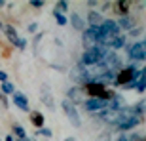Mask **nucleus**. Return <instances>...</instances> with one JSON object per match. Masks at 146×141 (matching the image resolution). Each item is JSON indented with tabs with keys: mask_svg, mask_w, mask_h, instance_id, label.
<instances>
[{
	"mask_svg": "<svg viewBox=\"0 0 146 141\" xmlns=\"http://www.w3.org/2000/svg\"><path fill=\"white\" fill-rule=\"evenodd\" d=\"M11 95H13V105H15L17 109H21V111L27 113V111H29V99H27V95H25L23 92H13Z\"/></svg>",
	"mask_w": 146,
	"mask_h": 141,
	"instance_id": "9",
	"label": "nucleus"
},
{
	"mask_svg": "<svg viewBox=\"0 0 146 141\" xmlns=\"http://www.w3.org/2000/svg\"><path fill=\"white\" fill-rule=\"evenodd\" d=\"M61 107H63L65 114L68 116V120H70V124L74 126V128H80L82 120H80V114H78V109H76V105L72 103V101H68V99H63V103H61Z\"/></svg>",
	"mask_w": 146,
	"mask_h": 141,
	"instance_id": "4",
	"label": "nucleus"
},
{
	"mask_svg": "<svg viewBox=\"0 0 146 141\" xmlns=\"http://www.w3.org/2000/svg\"><path fill=\"white\" fill-rule=\"evenodd\" d=\"M99 29H101V34H103V36H114V34H119L118 23L112 21V19H103V23L99 25Z\"/></svg>",
	"mask_w": 146,
	"mask_h": 141,
	"instance_id": "8",
	"label": "nucleus"
},
{
	"mask_svg": "<svg viewBox=\"0 0 146 141\" xmlns=\"http://www.w3.org/2000/svg\"><path fill=\"white\" fill-rule=\"evenodd\" d=\"M55 6H57V8H55V11H59V13H65V11L68 10V2H66V0H59Z\"/></svg>",
	"mask_w": 146,
	"mask_h": 141,
	"instance_id": "23",
	"label": "nucleus"
},
{
	"mask_svg": "<svg viewBox=\"0 0 146 141\" xmlns=\"http://www.w3.org/2000/svg\"><path fill=\"white\" fill-rule=\"evenodd\" d=\"M137 76H139V69H137V67H133V65L123 67V69L116 75L114 84H116V86H127V84H131V82L137 80Z\"/></svg>",
	"mask_w": 146,
	"mask_h": 141,
	"instance_id": "1",
	"label": "nucleus"
},
{
	"mask_svg": "<svg viewBox=\"0 0 146 141\" xmlns=\"http://www.w3.org/2000/svg\"><path fill=\"white\" fill-rule=\"evenodd\" d=\"M2 82H8V73L6 70H0V84Z\"/></svg>",
	"mask_w": 146,
	"mask_h": 141,
	"instance_id": "29",
	"label": "nucleus"
},
{
	"mask_svg": "<svg viewBox=\"0 0 146 141\" xmlns=\"http://www.w3.org/2000/svg\"><path fill=\"white\" fill-rule=\"evenodd\" d=\"M70 23H72V27H74L76 31H86V23H84V19H82L78 13H72L70 15Z\"/></svg>",
	"mask_w": 146,
	"mask_h": 141,
	"instance_id": "14",
	"label": "nucleus"
},
{
	"mask_svg": "<svg viewBox=\"0 0 146 141\" xmlns=\"http://www.w3.org/2000/svg\"><path fill=\"white\" fill-rule=\"evenodd\" d=\"M13 92H15V88H13L11 82H2V84H0V93H2V95H11Z\"/></svg>",
	"mask_w": 146,
	"mask_h": 141,
	"instance_id": "16",
	"label": "nucleus"
},
{
	"mask_svg": "<svg viewBox=\"0 0 146 141\" xmlns=\"http://www.w3.org/2000/svg\"><path fill=\"white\" fill-rule=\"evenodd\" d=\"M6 141H15V139H13V136H6Z\"/></svg>",
	"mask_w": 146,
	"mask_h": 141,
	"instance_id": "32",
	"label": "nucleus"
},
{
	"mask_svg": "<svg viewBox=\"0 0 146 141\" xmlns=\"http://www.w3.org/2000/svg\"><path fill=\"white\" fill-rule=\"evenodd\" d=\"M139 122H141V116H131V118L123 120L121 124H118L116 128H118V130H121V132H125V130H131V128L139 126Z\"/></svg>",
	"mask_w": 146,
	"mask_h": 141,
	"instance_id": "11",
	"label": "nucleus"
},
{
	"mask_svg": "<svg viewBox=\"0 0 146 141\" xmlns=\"http://www.w3.org/2000/svg\"><path fill=\"white\" fill-rule=\"evenodd\" d=\"M17 141H34V139H31V137H25V139H17Z\"/></svg>",
	"mask_w": 146,
	"mask_h": 141,
	"instance_id": "33",
	"label": "nucleus"
},
{
	"mask_svg": "<svg viewBox=\"0 0 146 141\" xmlns=\"http://www.w3.org/2000/svg\"><path fill=\"white\" fill-rule=\"evenodd\" d=\"M108 103L110 101H103V99H99V97H89L86 103H84V107H86V111H89V113H97V111L108 109Z\"/></svg>",
	"mask_w": 146,
	"mask_h": 141,
	"instance_id": "7",
	"label": "nucleus"
},
{
	"mask_svg": "<svg viewBox=\"0 0 146 141\" xmlns=\"http://www.w3.org/2000/svg\"><path fill=\"white\" fill-rule=\"evenodd\" d=\"M31 122L36 126L38 130H40V128H44V116H42L40 113H33V116H31Z\"/></svg>",
	"mask_w": 146,
	"mask_h": 141,
	"instance_id": "18",
	"label": "nucleus"
},
{
	"mask_svg": "<svg viewBox=\"0 0 146 141\" xmlns=\"http://www.w3.org/2000/svg\"><path fill=\"white\" fill-rule=\"evenodd\" d=\"M144 69H141V73H139V76H137V90H139V93H144V88H146V84H144Z\"/></svg>",
	"mask_w": 146,
	"mask_h": 141,
	"instance_id": "17",
	"label": "nucleus"
},
{
	"mask_svg": "<svg viewBox=\"0 0 146 141\" xmlns=\"http://www.w3.org/2000/svg\"><path fill=\"white\" fill-rule=\"evenodd\" d=\"M103 36L101 34V29L99 27H89L84 31V36H82V44H84V48L86 50H91L95 48V44H97V40Z\"/></svg>",
	"mask_w": 146,
	"mask_h": 141,
	"instance_id": "3",
	"label": "nucleus"
},
{
	"mask_svg": "<svg viewBox=\"0 0 146 141\" xmlns=\"http://www.w3.org/2000/svg\"><path fill=\"white\" fill-rule=\"evenodd\" d=\"M87 21H89V25L91 27H99L101 23H103V17H101V13L95 10H91L89 13H87Z\"/></svg>",
	"mask_w": 146,
	"mask_h": 141,
	"instance_id": "13",
	"label": "nucleus"
},
{
	"mask_svg": "<svg viewBox=\"0 0 146 141\" xmlns=\"http://www.w3.org/2000/svg\"><path fill=\"white\" fill-rule=\"evenodd\" d=\"M99 141H110V132H104L99 136Z\"/></svg>",
	"mask_w": 146,
	"mask_h": 141,
	"instance_id": "26",
	"label": "nucleus"
},
{
	"mask_svg": "<svg viewBox=\"0 0 146 141\" xmlns=\"http://www.w3.org/2000/svg\"><path fill=\"white\" fill-rule=\"evenodd\" d=\"M29 4H31V6H34V8H42V6H44V2H42V0H31Z\"/></svg>",
	"mask_w": 146,
	"mask_h": 141,
	"instance_id": "27",
	"label": "nucleus"
},
{
	"mask_svg": "<svg viewBox=\"0 0 146 141\" xmlns=\"http://www.w3.org/2000/svg\"><path fill=\"white\" fill-rule=\"evenodd\" d=\"M0 141H2V139H0Z\"/></svg>",
	"mask_w": 146,
	"mask_h": 141,
	"instance_id": "37",
	"label": "nucleus"
},
{
	"mask_svg": "<svg viewBox=\"0 0 146 141\" xmlns=\"http://www.w3.org/2000/svg\"><path fill=\"white\" fill-rule=\"evenodd\" d=\"M29 33H36V29H38V25H36V23H31V25H29Z\"/></svg>",
	"mask_w": 146,
	"mask_h": 141,
	"instance_id": "30",
	"label": "nucleus"
},
{
	"mask_svg": "<svg viewBox=\"0 0 146 141\" xmlns=\"http://www.w3.org/2000/svg\"><path fill=\"white\" fill-rule=\"evenodd\" d=\"M104 52H108V50H103V48H91V50H86L84 52V55H82V59L80 63L82 65H86V67H95L101 63V59H103V54Z\"/></svg>",
	"mask_w": 146,
	"mask_h": 141,
	"instance_id": "2",
	"label": "nucleus"
},
{
	"mask_svg": "<svg viewBox=\"0 0 146 141\" xmlns=\"http://www.w3.org/2000/svg\"><path fill=\"white\" fill-rule=\"evenodd\" d=\"M118 23V27H119V31L123 29V31H127V29H133L135 27V19L131 15H121V19L119 21H116Z\"/></svg>",
	"mask_w": 146,
	"mask_h": 141,
	"instance_id": "12",
	"label": "nucleus"
},
{
	"mask_svg": "<svg viewBox=\"0 0 146 141\" xmlns=\"http://www.w3.org/2000/svg\"><path fill=\"white\" fill-rule=\"evenodd\" d=\"M13 136H17V139H25L27 134H25V130H23V126L15 124V126H13Z\"/></svg>",
	"mask_w": 146,
	"mask_h": 141,
	"instance_id": "22",
	"label": "nucleus"
},
{
	"mask_svg": "<svg viewBox=\"0 0 146 141\" xmlns=\"http://www.w3.org/2000/svg\"><path fill=\"white\" fill-rule=\"evenodd\" d=\"M86 90H87V93H89L91 97H99V95L106 90V86L101 84V82H89V84L86 86Z\"/></svg>",
	"mask_w": 146,
	"mask_h": 141,
	"instance_id": "10",
	"label": "nucleus"
},
{
	"mask_svg": "<svg viewBox=\"0 0 146 141\" xmlns=\"http://www.w3.org/2000/svg\"><path fill=\"white\" fill-rule=\"evenodd\" d=\"M2 6H6V4H4V0H0V8H2Z\"/></svg>",
	"mask_w": 146,
	"mask_h": 141,
	"instance_id": "36",
	"label": "nucleus"
},
{
	"mask_svg": "<svg viewBox=\"0 0 146 141\" xmlns=\"http://www.w3.org/2000/svg\"><path fill=\"white\" fill-rule=\"evenodd\" d=\"M53 17L57 19V25H61V27H65L66 23H68V19L65 17V13H59V11H55V10H53Z\"/></svg>",
	"mask_w": 146,
	"mask_h": 141,
	"instance_id": "20",
	"label": "nucleus"
},
{
	"mask_svg": "<svg viewBox=\"0 0 146 141\" xmlns=\"http://www.w3.org/2000/svg\"><path fill=\"white\" fill-rule=\"evenodd\" d=\"M80 93H82V92H80V88H72L70 92H68V97H66V99L74 103V101H78V99H80Z\"/></svg>",
	"mask_w": 146,
	"mask_h": 141,
	"instance_id": "21",
	"label": "nucleus"
},
{
	"mask_svg": "<svg viewBox=\"0 0 146 141\" xmlns=\"http://www.w3.org/2000/svg\"><path fill=\"white\" fill-rule=\"evenodd\" d=\"M116 141H127V136H119V137H118Z\"/></svg>",
	"mask_w": 146,
	"mask_h": 141,
	"instance_id": "31",
	"label": "nucleus"
},
{
	"mask_svg": "<svg viewBox=\"0 0 146 141\" xmlns=\"http://www.w3.org/2000/svg\"><path fill=\"white\" fill-rule=\"evenodd\" d=\"M65 141H76V139H74V137H66Z\"/></svg>",
	"mask_w": 146,
	"mask_h": 141,
	"instance_id": "35",
	"label": "nucleus"
},
{
	"mask_svg": "<svg viewBox=\"0 0 146 141\" xmlns=\"http://www.w3.org/2000/svg\"><path fill=\"white\" fill-rule=\"evenodd\" d=\"M127 141H144V136H131V137H127Z\"/></svg>",
	"mask_w": 146,
	"mask_h": 141,
	"instance_id": "28",
	"label": "nucleus"
},
{
	"mask_svg": "<svg viewBox=\"0 0 146 141\" xmlns=\"http://www.w3.org/2000/svg\"><path fill=\"white\" fill-rule=\"evenodd\" d=\"M38 134H40V136H44V137H51V130H49V128H40V130H38Z\"/></svg>",
	"mask_w": 146,
	"mask_h": 141,
	"instance_id": "25",
	"label": "nucleus"
},
{
	"mask_svg": "<svg viewBox=\"0 0 146 141\" xmlns=\"http://www.w3.org/2000/svg\"><path fill=\"white\" fill-rule=\"evenodd\" d=\"M142 113H144V99H141V103H137V107H135V114L137 116H141Z\"/></svg>",
	"mask_w": 146,
	"mask_h": 141,
	"instance_id": "24",
	"label": "nucleus"
},
{
	"mask_svg": "<svg viewBox=\"0 0 146 141\" xmlns=\"http://www.w3.org/2000/svg\"><path fill=\"white\" fill-rule=\"evenodd\" d=\"M4 34L8 36V40H10L11 44H15V46H17L19 50H21V52H23L25 48H27V40L19 36V34H17V31H15L13 27H11V25H4Z\"/></svg>",
	"mask_w": 146,
	"mask_h": 141,
	"instance_id": "5",
	"label": "nucleus"
},
{
	"mask_svg": "<svg viewBox=\"0 0 146 141\" xmlns=\"http://www.w3.org/2000/svg\"><path fill=\"white\" fill-rule=\"evenodd\" d=\"M4 33V25H2V23H0V34Z\"/></svg>",
	"mask_w": 146,
	"mask_h": 141,
	"instance_id": "34",
	"label": "nucleus"
},
{
	"mask_svg": "<svg viewBox=\"0 0 146 141\" xmlns=\"http://www.w3.org/2000/svg\"><path fill=\"white\" fill-rule=\"evenodd\" d=\"M40 101H42L44 105H48L49 109H53L55 105H53V97H51V93H49V90L46 86L42 88V97H40Z\"/></svg>",
	"mask_w": 146,
	"mask_h": 141,
	"instance_id": "15",
	"label": "nucleus"
},
{
	"mask_svg": "<svg viewBox=\"0 0 146 141\" xmlns=\"http://www.w3.org/2000/svg\"><path fill=\"white\" fill-rule=\"evenodd\" d=\"M129 57L135 61H144L146 57V42L144 40H139L137 44H133L129 50Z\"/></svg>",
	"mask_w": 146,
	"mask_h": 141,
	"instance_id": "6",
	"label": "nucleus"
},
{
	"mask_svg": "<svg viewBox=\"0 0 146 141\" xmlns=\"http://www.w3.org/2000/svg\"><path fill=\"white\" fill-rule=\"evenodd\" d=\"M118 11L121 15H127V11H129V2L127 0H119L118 2Z\"/></svg>",
	"mask_w": 146,
	"mask_h": 141,
	"instance_id": "19",
	"label": "nucleus"
}]
</instances>
